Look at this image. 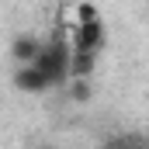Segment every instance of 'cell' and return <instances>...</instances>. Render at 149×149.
I'll return each mask as SVG.
<instances>
[{"mask_svg": "<svg viewBox=\"0 0 149 149\" xmlns=\"http://www.w3.org/2000/svg\"><path fill=\"white\" fill-rule=\"evenodd\" d=\"M104 49V21L97 14L94 3H83L76 7V28L70 35V52H73V80L94 73V63Z\"/></svg>", "mask_w": 149, "mask_h": 149, "instance_id": "7a4b0ae2", "label": "cell"}, {"mask_svg": "<svg viewBox=\"0 0 149 149\" xmlns=\"http://www.w3.org/2000/svg\"><path fill=\"white\" fill-rule=\"evenodd\" d=\"M38 49H42V42H35V38H17L14 42V59L17 63H31L38 56Z\"/></svg>", "mask_w": 149, "mask_h": 149, "instance_id": "3957f363", "label": "cell"}, {"mask_svg": "<svg viewBox=\"0 0 149 149\" xmlns=\"http://www.w3.org/2000/svg\"><path fill=\"white\" fill-rule=\"evenodd\" d=\"M73 52H70V42L56 38V42H42L38 56L31 63H17L14 70V87L17 90H28V94H42V90H52L66 80H73Z\"/></svg>", "mask_w": 149, "mask_h": 149, "instance_id": "6da1fadb", "label": "cell"}]
</instances>
